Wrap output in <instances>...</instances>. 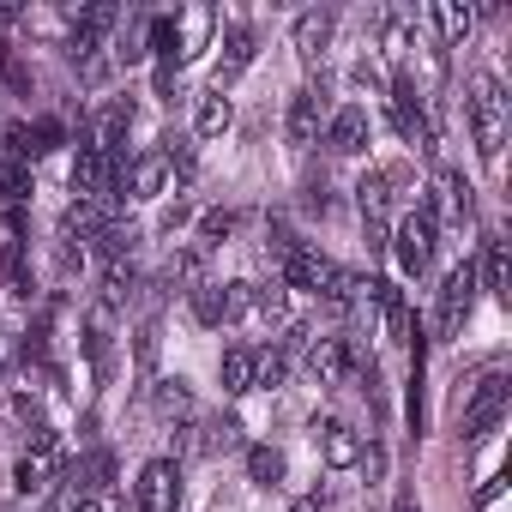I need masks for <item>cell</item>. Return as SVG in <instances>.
Segmentation results:
<instances>
[{"instance_id": "obj_1", "label": "cell", "mask_w": 512, "mask_h": 512, "mask_svg": "<svg viewBox=\"0 0 512 512\" xmlns=\"http://www.w3.org/2000/svg\"><path fill=\"white\" fill-rule=\"evenodd\" d=\"M470 139H476L482 163H500V145H506V91L488 73L470 79Z\"/></svg>"}, {"instance_id": "obj_2", "label": "cell", "mask_w": 512, "mask_h": 512, "mask_svg": "<svg viewBox=\"0 0 512 512\" xmlns=\"http://www.w3.org/2000/svg\"><path fill=\"white\" fill-rule=\"evenodd\" d=\"M506 404H512V380L494 368V374H482L476 380V392H470V404H464V440H482L500 416H506Z\"/></svg>"}, {"instance_id": "obj_3", "label": "cell", "mask_w": 512, "mask_h": 512, "mask_svg": "<svg viewBox=\"0 0 512 512\" xmlns=\"http://www.w3.org/2000/svg\"><path fill=\"white\" fill-rule=\"evenodd\" d=\"M392 247H398L404 278H422V272H428V260H434V211H428V205H416V211L398 223Z\"/></svg>"}, {"instance_id": "obj_4", "label": "cell", "mask_w": 512, "mask_h": 512, "mask_svg": "<svg viewBox=\"0 0 512 512\" xmlns=\"http://www.w3.org/2000/svg\"><path fill=\"white\" fill-rule=\"evenodd\" d=\"M470 308H476V266L464 260V266H452L446 272V284H440V338H458L464 332V320H470Z\"/></svg>"}, {"instance_id": "obj_5", "label": "cell", "mask_w": 512, "mask_h": 512, "mask_svg": "<svg viewBox=\"0 0 512 512\" xmlns=\"http://www.w3.org/2000/svg\"><path fill=\"white\" fill-rule=\"evenodd\" d=\"M175 500H181V470L169 458H151L133 482V506L139 512H175Z\"/></svg>"}, {"instance_id": "obj_6", "label": "cell", "mask_w": 512, "mask_h": 512, "mask_svg": "<svg viewBox=\"0 0 512 512\" xmlns=\"http://www.w3.org/2000/svg\"><path fill=\"white\" fill-rule=\"evenodd\" d=\"M115 19H121V7H115V0L79 7V19H73V37H67V55H73V61H97V49H103V37L115 31Z\"/></svg>"}, {"instance_id": "obj_7", "label": "cell", "mask_w": 512, "mask_h": 512, "mask_svg": "<svg viewBox=\"0 0 512 512\" xmlns=\"http://www.w3.org/2000/svg\"><path fill=\"white\" fill-rule=\"evenodd\" d=\"M278 266H284V284H290V290H314V296H326L332 278H338V266L326 260V253H314V247H302V241L284 253Z\"/></svg>"}, {"instance_id": "obj_8", "label": "cell", "mask_w": 512, "mask_h": 512, "mask_svg": "<svg viewBox=\"0 0 512 512\" xmlns=\"http://www.w3.org/2000/svg\"><path fill=\"white\" fill-rule=\"evenodd\" d=\"M163 187H169V151H145V157H133L121 169V193L127 199H157Z\"/></svg>"}, {"instance_id": "obj_9", "label": "cell", "mask_w": 512, "mask_h": 512, "mask_svg": "<svg viewBox=\"0 0 512 512\" xmlns=\"http://www.w3.org/2000/svg\"><path fill=\"white\" fill-rule=\"evenodd\" d=\"M109 482H115V458H109V452H91V458H79V464L67 470V500H73V506H79V500H97Z\"/></svg>"}, {"instance_id": "obj_10", "label": "cell", "mask_w": 512, "mask_h": 512, "mask_svg": "<svg viewBox=\"0 0 512 512\" xmlns=\"http://www.w3.org/2000/svg\"><path fill=\"white\" fill-rule=\"evenodd\" d=\"M326 145H332L338 157H356V151H368V109L344 103V109L326 121Z\"/></svg>"}, {"instance_id": "obj_11", "label": "cell", "mask_w": 512, "mask_h": 512, "mask_svg": "<svg viewBox=\"0 0 512 512\" xmlns=\"http://www.w3.org/2000/svg\"><path fill=\"white\" fill-rule=\"evenodd\" d=\"M109 181H115V163H109L97 145H85V151L73 157V193H79V199H109Z\"/></svg>"}, {"instance_id": "obj_12", "label": "cell", "mask_w": 512, "mask_h": 512, "mask_svg": "<svg viewBox=\"0 0 512 512\" xmlns=\"http://www.w3.org/2000/svg\"><path fill=\"white\" fill-rule=\"evenodd\" d=\"M320 121H326V91H314V85L296 91V97H290V121H284L290 139H296V145H314V139H320Z\"/></svg>"}, {"instance_id": "obj_13", "label": "cell", "mask_w": 512, "mask_h": 512, "mask_svg": "<svg viewBox=\"0 0 512 512\" xmlns=\"http://www.w3.org/2000/svg\"><path fill=\"white\" fill-rule=\"evenodd\" d=\"M314 446H320V458H326L332 470H350V464H362V440H356L344 422H332V416L314 428Z\"/></svg>"}, {"instance_id": "obj_14", "label": "cell", "mask_w": 512, "mask_h": 512, "mask_svg": "<svg viewBox=\"0 0 512 512\" xmlns=\"http://www.w3.org/2000/svg\"><path fill=\"white\" fill-rule=\"evenodd\" d=\"M247 61H253V31L247 25H229L223 31V55H217V91H229L247 73Z\"/></svg>"}, {"instance_id": "obj_15", "label": "cell", "mask_w": 512, "mask_h": 512, "mask_svg": "<svg viewBox=\"0 0 512 512\" xmlns=\"http://www.w3.org/2000/svg\"><path fill=\"white\" fill-rule=\"evenodd\" d=\"M103 229H109L103 199H73V205H67V217H61V235H67V241H73V235H79V241H97Z\"/></svg>"}, {"instance_id": "obj_16", "label": "cell", "mask_w": 512, "mask_h": 512, "mask_svg": "<svg viewBox=\"0 0 512 512\" xmlns=\"http://www.w3.org/2000/svg\"><path fill=\"white\" fill-rule=\"evenodd\" d=\"M326 43H332V13H302V19H296V55L314 67V61L326 55Z\"/></svg>"}, {"instance_id": "obj_17", "label": "cell", "mask_w": 512, "mask_h": 512, "mask_svg": "<svg viewBox=\"0 0 512 512\" xmlns=\"http://www.w3.org/2000/svg\"><path fill=\"white\" fill-rule=\"evenodd\" d=\"M368 296H374V302H380V314H386V338L410 344L416 332H410V308H404V296H398L392 284H368Z\"/></svg>"}, {"instance_id": "obj_18", "label": "cell", "mask_w": 512, "mask_h": 512, "mask_svg": "<svg viewBox=\"0 0 512 512\" xmlns=\"http://www.w3.org/2000/svg\"><path fill=\"white\" fill-rule=\"evenodd\" d=\"M308 368H314L326 386H338V380H344V368H350V344H344V338H320V344L308 350Z\"/></svg>"}, {"instance_id": "obj_19", "label": "cell", "mask_w": 512, "mask_h": 512, "mask_svg": "<svg viewBox=\"0 0 512 512\" xmlns=\"http://www.w3.org/2000/svg\"><path fill=\"white\" fill-rule=\"evenodd\" d=\"M49 476H55V446H37L31 458H19L13 488H19V494H43V488H49Z\"/></svg>"}, {"instance_id": "obj_20", "label": "cell", "mask_w": 512, "mask_h": 512, "mask_svg": "<svg viewBox=\"0 0 512 512\" xmlns=\"http://www.w3.org/2000/svg\"><path fill=\"white\" fill-rule=\"evenodd\" d=\"M223 392H229V398L253 392V350H247V344L223 350Z\"/></svg>"}, {"instance_id": "obj_21", "label": "cell", "mask_w": 512, "mask_h": 512, "mask_svg": "<svg viewBox=\"0 0 512 512\" xmlns=\"http://www.w3.org/2000/svg\"><path fill=\"white\" fill-rule=\"evenodd\" d=\"M229 121H235V103H229L223 91H211V97H199V121H193V127H199L205 139H217V133H229Z\"/></svg>"}, {"instance_id": "obj_22", "label": "cell", "mask_w": 512, "mask_h": 512, "mask_svg": "<svg viewBox=\"0 0 512 512\" xmlns=\"http://www.w3.org/2000/svg\"><path fill=\"white\" fill-rule=\"evenodd\" d=\"M193 320L199 326H223L229 320V290L223 284H199L193 290Z\"/></svg>"}, {"instance_id": "obj_23", "label": "cell", "mask_w": 512, "mask_h": 512, "mask_svg": "<svg viewBox=\"0 0 512 512\" xmlns=\"http://www.w3.org/2000/svg\"><path fill=\"white\" fill-rule=\"evenodd\" d=\"M169 284H187V296L205 284V247H181L169 260Z\"/></svg>"}, {"instance_id": "obj_24", "label": "cell", "mask_w": 512, "mask_h": 512, "mask_svg": "<svg viewBox=\"0 0 512 512\" xmlns=\"http://www.w3.org/2000/svg\"><path fill=\"white\" fill-rule=\"evenodd\" d=\"M247 476L260 482V488L284 482V452H278V446H253V452H247Z\"/></svg>"}, {"instance_id": "obj_25", "label": "cell", "mask_w": 512, "mask_h": 512, "mask_svg": "<svg viewBox=\"0 0 512 512\" xmlns=\"http://www.w3.org/2000/svg\"><path fill=\"white\" fill-rule=\"evenodd\" d=\"M386 187H392V175H386V169H374V175H362V187H356V199H362V217H368V223H380V217H386Z\"/></svg>"}, {"instance_id": "obj_26", "label": "cell", "mask_w": 512, "mask_h": 512, "mask_svg": "<svg viewBox=\"0 0 512 512\" xmlns=\"http://www.w3.org/2000/svg\"><path fill=\"white\" fill-rule=\"evenodd\" d=\"M482 284L494 290V302H512V290H506V241H488V253H482Z\"/></svg>"}, {"instance_id": "obj_27", "label": "cell", "mask_w": 512, "mask_h": 512, "mask_svg": "<svg viewBox=\"0 0 512 512\" xmlns=\"http://www.w3.org/2000/svg\"><path fill=\"white\" fill-rule=\"evenodd\" d=\"M434 19H440L446 43H464V37H470V25H476V13H470V7H458V0H440V7H434Z\"/></svg>"}, {"instance_id": "obj_28", "label": "cell", "mask_w": 512, "mask_h": 512, "mask_svg": "<svg viewBox=\"0 0 512 512\" xmlns=\"http://www.w3.org/2000/svg\"><path fill=\"white\" fill-rule=\"evenodd\" d=\"M392 121H398V133H404L416 151H434V127H428L422 109H392Z\"/></svg>"}, {"instance_id": "obj_29", "label": "cell", "mask_w": 512, "mask_h": 512, "mask_svg": "<svg viewBox=\"0 0 512 512\" xmlns=\"http://www.w3.org/2000/svg\"><path fill=\"white\" fill-rule=\"evenodd\" d=\"M157 410H163V416H193L187 380H157Z\"/></svg>"}, {"instance_id": "obj_30", "label": "cell", "mask_w": 512, "mask_h": 512, "mask_svg": "<svg viewBox=\"0 0 512 512\" xmlns=\"http://www.w3.org/2000/svg\"><path fill=\"white\" fill-rule=\"evenodd\" d=\"M229 235H235V211H205L199 217V247H217Z\"/></svg>"}, {"instance_id": "obj_31", "label": "cell", "mask_w": 512, "mask_h": 512, "mask_svg": "<svg viewBox=\"0 0 512 512\" xmlns=\"http://www.w3.org/2000/svg\"><path fill=\"white\" fill-rule=\"evenodd\" d=\"M253 314H260V320H272V326H278V320L290 314V296H284L278 284H272V290H253Z\"/></svg>"}, {"instance_id": "obj_32", "label": "cell", "mask_w": 512, "mask_h": 512, "mask_svg": "<svg viewBox=\"0 0 512 512\" xmlns=\"http://www.w3.org/2000/svg\"><path fill=\"white\" fill-rule=\"evenodd\" d=\"M127 296H133V266H109V278H103V302L121 308Z\"/></svg>"}, {"instance_id": "obj_33", "label": "cell", "mask_w": 512, "mask_h": 512, "mask_svg": "<svg viewBox=\"0 0 512 512\" xmlns=\"http://www.w3.org/2000/svg\"><path fill=\"white\" fill-rule=\"evenodd\" d=\"M133 356H139V374L151 380V368H157V326H139V338H133Z\"/></svg>"}, {"instance_id": "obj_34", "label": "cell", "mask_w": 512, "mask_h": 512, "mask_svg": "<svg viewBox=\"0 0 512 512\" xmlns=\"http://www.w3.org/2000/svg\"><path fill=\"white\" fill-rule=\"evenodd\" d=\"M0 73H7V85H13V91H31V73L19 67V55H13V49H0Z\"/></svg>"}, {"instance_id": "obj_35", "label": "cell", "mask_w": 512, "mask_h": 512, "mask_svg": "<svg viewBox=\"0 0 512 512\" xmlns=\"http://www.w3.org/2000/svg\"><path fill=\"white\" fill-rule=\"evenodd\" d=\"M13 416H19V422H37V428H43V404H37L31 392H19V398H13Z\"/></svg>"}, {"instance_id": "obj_36", "label": "cell", "mask_w": 512, "mask_h": 512, "mask_svg": "<svg viewBox=\"0 0 512 512\" xmlns=\"http://www.w3.org/2000/svg\"><path fill=\"white\" fill-rule=\"evenodd\" d=\"M290 512H332V506H326V500H320V494H308V500H296V506H290Z\"/></svg>"}, {"instance_id": "obj_37", "label": "cell", "mask_w": 512, "mask_h": 512, "mask_svg": "<svg viewBox=\"0 0 512 512\" xmlns=\"http://www.w3.org/2000/svg\"><path fill=\"white\" fill-rule=\"evenodd\" d=\"M73 512H103V506H97V500H79V506H73Z\"/></svg>"}, {"instance_id": "obj_38", "label": "cell", "mask_w": 512, "mask_h": 512, "mask_svg": "<svg viewBox=\"0 0 512 512\" xmlns=\"http://www.w3.org/2000/svg\"><path fill=\"white\" fill-rule=\"evenodd\" d=\"M0 374H7V362H0Z\"/></svg>"}]
</instances>
